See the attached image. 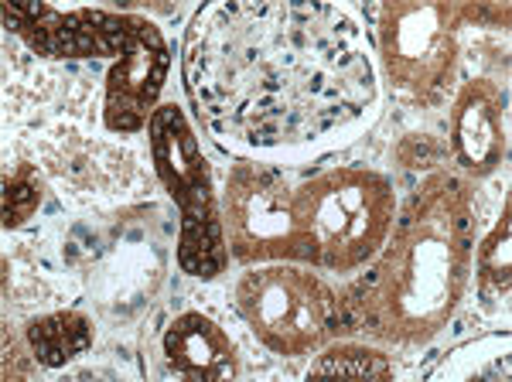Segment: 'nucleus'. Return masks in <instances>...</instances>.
<instances>
[{
  "mask_svg": "<svg viewBox=\"0 0 512 382\" xmlns=\"http://www.w3.org/2000/svg\"><path fill=\"white\" fill-rule=\"evenodd\" d=\"M24 338H28V348L38 365L62 369L65 362L79 359L93 345V321L79 311H55L31 321L24 328Z\"/></svg>",
  "mask_w": 512,
  "mask_h": 382,
  "instance_id": "9b49d317",
  "label": "nucleus"
},
{
  "mask_svg": "<svg viewBox=\"0 0 512 382\" xmlns=\"http://www.w3.org/2000/svg\"><path fill=\"white\" fill-rule=\"evenodd\" d=\"M512 209L509 202L502 205V219L495 222V229L485 236V243L478 246L475 273H478V287L485 297L495 301H506L509 297V280H512V256H509V236H512Z\"/></svg>",
  "mask_w": 512,
  "mask_h": 382,
  "instance_id": "f8f14e48",
  "label": "nucleus"
},
{
  "mask_svg": "<svg viewBox=\"0 0 512 382\" xmlns=\"http://www.w3.org/2000/svg\"><path fill=\"white\" fill-rule=\"evenodd\" d=\"M147 137H151L154 171L181 215L178 267L198 280L219 277L229 263L226 226H222V209L212 188L209 161L192 123L175 103H164L147 123Z\"/></svg>",
  "mask_w": 512,
  "mask_h": 382,
  "instance_id": "7ed1b4c3",
  "label": "nucleus"
},
{
  "mask_svg": "<svg viewBox=\"0 0 512 382\" xmlns=\"http://www.w3.org/2000/svg\"><path fill=\"white\" fill-rule=\"evenodd\" d=\"M311 267L349 273L373 260L393 229L396 198L383 174L332 168L291 191Z\"/></svg>",
  "mask_w": 512,
  "mask_h": 382,
  "instance_id": "f03ea898",
  "label": "nucleus"
},
{
  "mask_svg": "<svg viewBox=\"0 0 512 382\" xmlns=\"http://www.w3.org/2000/svg\"><path fill=\"white\" fill-rule=\"evenodd\" d=\"M468 7L458 4H386L379 21V52L393 86L410 96H434L454 76L458 28Z\"/></svg>",
  "mask_w": 512,
  "mask_h": 382,
  "instance_id": "39448f33",
  "label": "nucleus"
},
{
  "mask_svg": "<svg viewBox=\"0 0 512 382\" xmlns=\"http://www.w3.org/2000/svg\"><path fill=\"white\" fill-rule=\"evenodd\" d=\"M164 355L175 376L195 382H219L239 376V355L233 338L209 314L185 311L164 331Z\"/></svg>",
  "mask_w": 512,
  "mask_h": 382,
  "instance_id": "9d476101",
  "label": "nucleus"
},
{
  "mask_svg": "<svg viewBox=\"0 0 512 382\" xmlns=\"http://www.w3.org/2000/svg\"><path fill=\"white\" fill-rule=\"evenodd\" d=\"M311 376H338V379H390L393 362L379 348L338 342L318 355Z\"/></svg>",
  "mask_w": 512,
  "mask_h": 382,
  "instance_id": "ddd939ff",
  "label": "nucleus"
},
{
  "mask_svg": "<svg viewBox=\"0 0 512 382\" xmlns=\"http://www.w3.org/2000/svg\"><path fill=\"white\" fill-rule=\"evenodd\" d=\"M171 65V48L158 24L137 14H123V41L106 76V127L134 134L151 123L158 96Z\"/></svg>",
  "mask_w": 512,
  "mask_h": 382,
  "instance_id": "0eeeda50",
  "label": "nucleus"
},
{
  "mask_svg": "<svg viewBox=\"0 0 512 382\" xmlns=\"http://www.w3.org/2000/svg\"><path fill=\"white\" fill-rule=\"evenodd\" d=\"M233 256L243 263L260 260H301L308 246L297 229L291 191L274 171L256 164H236L226 185V222Z\"/></svg>",
  "mask_w": 512,
  "mask_h": 382,
  "instance_id": "423d86ee",
  "label": "nucleus"
},
{
  "mask_svg": "<svg viewBox=\"0 0 512 382\" xmlns=\"http://www.w3.org/2000/svg\"><path fill=\"white\" fill-rule=\"evenodd\" d=\"M41 205V181L31 164H18L4 178V229H18Z\"/></svg>",
  "mask_w": 512,
  "mask_h": 382,
  "instance_id": "4468645a",
  "label": "nucleus"
},
{
  "mask_svg": "<svg viewBox=\"0 0 512 382\" xmlns=\"http://www.w3.org/2000/svg\"><path fill=\"white\" fill-rule=\"evenodd\" d=\"M451 147L468 174H489L506 157V96L489 79L461 86L451 110Z\"/></svg>",
  "mask_w": 512,
  "mask_h": 382,
  "instance_id": "1a4fd4ad",
  "label": "nucleus"
},
{
  "mask_svg": "<svg viewBox=\"0 0 512 382\" xmlns=\"http://www.w3.org/2000/svg\"><path fill=\"white\" fill-rule=\"evenodd\" d=\"M468 191L437 174L410 202L376 273L373 331L396 342H427L448 325L472 273Z\"/></svg>",
  "mask_w": 512,
  "mask_h": 382,
  "instance_id": "f257e3e1",
  "label": "nucleus"
},
{
  "mask_svg": "<svg viewBox=\"0 0 512 382\" xmlns=\"http://www.w3.org/2000/svg\"><path fill=\"white\" fill-rule=\"evenodd\" d=\"M236 301L253 335L277 355H308L335 335L338 301L308 270L284 263L246 270Z\"/></svg>",
  "mask_w": 512,
  "mask_h": 382,
  "instance_id": "20e7f679",
  "label": "nucleus"
},
{
  "mask_svg": "<svg viewBox=\"0 0 512 382\" xmlns=\"http://www.w3.org/2000/svg\"><path fill=\"white\" fill-rule=\"evenodd\" d=\"M4 21L38 55L48 58H89L117 55L123 41V14L103 11H59L48 4L4 7Z\"/></svg>",
  "mask_w": 512,
  "mask_h": 382,
  "instance_id": "6e6552de",
  "label": "nucleus"
}]
</instances>
